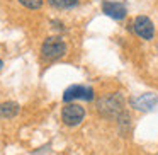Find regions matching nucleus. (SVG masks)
Segmentation results:
<instances>
[{"instance_id": "nucleus-1", "label": "nucleus", "mask_w": 158, "mask_h": 155, "mask_svg": "<svg viewBox=\"0 0 158 155\" xmlns=\"http://www.w3.org/2000/svg\"><path fill=\"white\" fill-rule=\"evenodd\" d=\"M65 53H66V43L61 38H56V36L46 38L44 43L41 45V56L44 60H49V62L65 56Z\"/></svg>"}, {"instance_id": "nucleus-2", "label": "nucleus", "mask_w": 158, "mask_h": 155, "mask_svg": "<svg viewBox=\"0 0 158 155\" xmlns=\"http://www.w3.org/2000/svg\"><path fill=\"white\" fill-rule=\"evenodd\" d=\"M97 107H99V111L104 114V116L107 118H117L119 119L121 113H123V99H121V96H109L106 97V99H100L99 104H97Z\"/></svg>"}, {"instance_id": "nucleus-3", "label": "nucleus", "mask_w": 158, "mask_h": 155, "mask_svg": "<svg viewBox=\"0 0 158 155\" xmlns=\"http://www.w3.org/2000/svg\"><path fill=\"white\" fill-rule=\"evenodd\" d=\"M85 118V109L80 104L70 102L61 109V119L66 126H78Z\"/></svg>"}, {"instance_id": "nucleus-4", "label": "nucleus", "mask_w": 158, "mask_h": 155, "mask_svg": "<svg viewBox=\"0 0 158 155\" xmlns=\"http://www.w3.org/2000/svg\"><path fill=\"white\" fill-rule=\"evenodd\" d=\"M131 107H134L136 111H143V113H150V111H155L158 109V96L156 94H151V92H146V94H141L138 97H133L129 101Z\"/></svg>"}, {"instance_id": "nucleus-5", "label": "nucleus", "mask_w": 158, "mask_h": 155, "mask_svg": "<svg viewBox=\"0 0 158 155\" xmlns=\"http://www.w3.org/2000/svg\"><path fill=\"white\" fill-rule=\"evenodd\" d=\"M133 31L136 32L141 39L150 41L155 36V26H153V22H151L150 17H146V15H138L133 21Z\"/></svg>"}, {"instance_id": "nucleus-6", "label": "nucleus", "mask_w": 158, "mask_h": 155, "mask_svg": "<svg viewBox=\"0 0 158 155\" xmlns=\"http://www.w3.org/2000/svg\"><path fill=\"white\" fill-rule=\"evenodd\" d=\"M75 99H83V101H92L94 99V89L85 85H72L65 90L63 94V101L65 102H72Z\"/></svg>"}, {"instance_id": "nucleus-7", "label": "nucleus", "mask_w": 158, "mask_h": 155, "mask_svg": "<svg viewBox=\"0 0 158 155\" xmlns=\"http://www.w3.org/2000/svg\"><path fill=\"white\" fill-rule=\"evenodd\" d=\"M102 11L106 15L116 19V21H123L127 14L126 7L123 4H119V2H109V0H104L102 2Z\"/></svg>"}, {"instance_id": "nucleus-8", "label": "nucleus", "mask_w": 158, "mask_h": 155, "mask_svg": "<svg viewBox=\"0 0 158 155\" xmlns=\"http://www.w3.org/2000/svg\"><path fill=\"white\" fill-rule=\"evenodd\" d=\"M21 111L17 102H2L0 104V119H10V118H15Z\"/></svg>"}, {"instance_id": "nucleus-9", "label": "nucleus", "mask_w": 158, "mask_h": 155, "mask_svg": "<svg viewBox=\"0 0 158 155\" xmlns=\"http://www.w3.org/2000/svg\"><path fill=\"white\" fill-rule=\"evenodd\" d=\"M48 4L56 9H72L78 5V0H48Z\"/></svg>"}, {"instance_id": "nucleus-10", "label": "nucleus", "mask_w": 158, "mask_h": 155, "mask_svg": "<svg viewBox=\"0 0 158 155\" xmlns=\"http://www.w3.org/2000/svg\"><path fill=\"white\" fill-rule=\"evenodd\" d=\"M19 4H22L26 9H31V11H38L43 7V0H17Z\"/></svg>"}, {"instance_id": "nucleus-11", "label": "nucleus", "mask_w": 158, "mask_h": 155, "mask_svg": "<svg viewBox=\"0 0 158 155\" xmlns=\"http://www.w3.org/2000/svg\"><path fill=\"white\" fill-rule=\"evenodd\" d=\"M2 67H4V62H2V60H0V68H2Z\"/></svg>"}]
</instances>
